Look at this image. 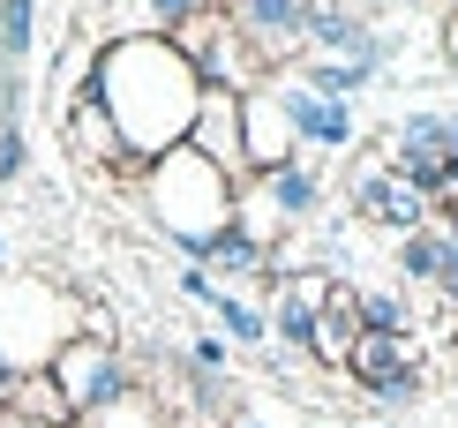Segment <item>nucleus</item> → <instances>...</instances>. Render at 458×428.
<instances>
[{"label":"nucleus","mask_w":458,"mask_h":428,"mask_svg":"<svg viewBox=\"0 0 458 428\" xmlns=\"http://www.w3.org/2000/svg\"><path fill=\"white\" fill-rule=\"evenodd\" d=\"M293 75H301L309 90H323V98H353V90H369V83H376V68H353V61H316V53H309V61H301Z\"/></svg>","instance_id":"23"},{"label":"nucleus","mask_w":458,"mask_h":428,"mask_svg":"<svg viewBox=\"0 0 458 428\" xmlns=\"http://www.w3.org/2000/svg\"><path fill=\"white\" fill-rule=\"evenodd\" d=\"M323 203H331V181H323L316 158H293L278 173H256V181H241L233 196V226L248 233L256 248H278L285 233H301L309 218H323Z\"/></svg>","instance_id":"4"},{"label":"nucleus","mask_w":458,"mask_h":428,"mask_svg":"<svg viewBox=\"0 0 458 428\" xmlns=\"http://www.w3.org/2000/svg\"><path fill=\"white\" fill-rule=\"evenodd\" d=\"M188 270H203V278L218 286V294H233V301H256V294H271V248H256L241 226H225L211 248H203Z\"/></svg>","instance_id":"14"},{"label":"nucleus","mask_w":458,"mask_h":428,"mask_svg":"<svg viewBox=\"0 0 458 428\" xmlns=\"http://www.w3.org/2000/svg\"><path fill=\"white\" fill-rule=\"evenodd\" d=\"M444 8H451V23H458V0H444Z\"/></svg>","instance_id":"32"},{"label":"nucleus","mask_w":458,"mask_h":428,"mask_svg":"<svg viewBox=\"0 0 458 428\" xmlns=\"http://www.w3.org/2000/svg\"><path fill=\"white\" fill-rule=\"evenodd\" d=\"M181 361H188V368H203V376H225V338H211V330H196Z\"/></svg>","instance_id":"27"},{"label":"nucleus","mask_w":458,"mask_h":428,"mask_svg":"<svg viewBox=\"0 0 458 428\" xmlns=\"http://www.w3.org/2000/svg\"><path fill=\"white\" fill-rule=\"evenodd\" d=\"M241 143H248V181H256V173H278V166H293V158H301L293 121H285V106H278V90H271V83H256V90L241 98Z\"/></svg>","instance_id":"15"},{"label":"nucleus","mask_w":458,"mask_h":428,"mask_svg":"<svg viewBox=\"0 0 458 428\" xmlns=\"http://www.w3.org/2000/svg\"><path fill=\"white\" fill-rule=\"evenodd\" d=\"M203 308H211V316L225 323V338H233V346H248V354H256V346L271 338V316H263V301H233V294H211Z\"/></svg>","instance_id":"22"},{"label":"nucleus","mask_w":458,"mask_h":428,"mask_svg":"<svg viewBox=\"0 0 458 428\" xmlns=\"http://www.w3.org/2000/svg\"><path fill=\"white\" fill-rule=\"evenodd\" d=\"M90 98L113 113L128 158L150 166V158H165V150L188 143V121H196L203 83L174 53V38H113V46H98Z\"/></svg>","instance_id":"1"},{"label":"nucleus","mask_w":458,"mask_h":428,"mask_svg":"<svg viewBox=\"0 0 458 428\" xmlns=\"http://www.w3.org/2000/svg\"><path fill=\"white\" fill-rule=\"evenodd\" d=\"M360 330H413V301L406 286H360Z\"/></svg>","instance_id":"24"},{"label":"nucleus","mask_w":458,"mask_h":428,"mask_svg":"<svg viewBox=\"0 0 458 428\" xmlns=\"http://www.w3.org/2000/svg\"><path fill=\"white\" fill-rule=\"evenodd\" d=\"M444 218H451V233H458V203H451V210H444Z\"/></svg>","instance_id":"31"},{"label":"nucleus","mask_w":458,"mask_h":428,"mask_svg":"<svg viewBox=\"0 0 458 428\" xmlns=\"http://www.w3.org/2000/svg\"><path fill=\"white\" fill-rule=\"evenodd\" d=\"M174 53L196 68L203 90H233V98H248L256 83H271V75H263V61L248 53V38L233 30V15H225V8L196 15V23H181V30H174Z\"/></svg>","instance_id":"5"},{"label":"nucleus","mask_w":458,"mask_h":428,"mask_svg":"<svg viewBox=\"0 0 458 428\" xmlns=\"http://www.w3.org/2000/svg\"><path fill=\"white\" fill-rule=\"evenodd\" d=\"M38 46V0H0V61H30Z\"/></svg>","instance_id":"25"},{"label":"nucleus","mask_w":458,"mask_h":428,"mask_svg":"<svg viewBox=\"0 0 458 428\" xmlns=\"http://www.w3.org/2000/svg\"><path fill=\"white\" fill-rule=\"evenodd\" d=\"M61 143H68L83 166H106V173H121L128 188H143V173H150V166H136V158L121 150V128H113V113H106L98 98H90V90H75V98L61 106Z\"/></svg>","instance_id":"11"},{"label":"nucleus","mask_w":458,"mask_h":428,"mask_svg":"<svg viewBox=\"0 0 458 428\" xmlns=\"http://www.w3.org/2000/svg\"><path fill=\"white\" fill-rule=\"evenodd\" d=\"M233 428H271V421H256V414H241V421H233Z\"/></svg>","instance_id":"30"},{"label":"nucleus","mask_w":458,"mask_h":428,"mask_svg":"<svg viewBox=\"0 0 458 428\" xmlns=\"http://www.w3.org/2000/svg\"><path fill=\"white\" fill-rule=\"evenodd\" d=\"M271 90H278L285 121H293V143H301V158H309V150H346L353 135H360L353 106H346V98H323V90H309L293 68H285V75H271Z\"/></svg>","instance_id":"10"},{"label":"nucleus","mask_w":458,"mask_h":428,"mask_svg":"<svg viewBox=\"0 0 458 428\" xmlns=\"http://www.w3.org/2000/svg\"><path fill=\"white\" fill-rule=\"evenodd\" d=\"M46 376L61 383L68 414H98V406H113V398L136 391V361H128L121 346H98V338H68L61 354H53Z\"/></svg>","instance_id":"9"},{"label":"nucleus","mask_w":458,"mask_h":428,"mask_svg":"<svg viewBox=\"0 0 458 428\" xmlns=\"http://www.w3.org/2000/svg\"><path fill=\"white\" fill-rule=\"evenodd\" d=\"M75 308L83 294L53 286L46 270H8L0 278V368H15V376L53 368V354L75 338Z\"/></svg>","instance_id":"3"},{"label":"nucleus","mask_w":458,"mask_h":428,"mask_svg":"<svg viewBox=\"0 0 458 428\" xmlns=\"http://www.w3.org/2000/svg\"><path fill=\"white\" fill-rule=\"evenodd\" d=\"M384 166L398 181H413L421 196H436V210H444V181L458 173V113H406L391 128Z\"/></svg>","instance_id":"7"},{"label":"nucleus","mask_w":458,"mask_h":428,"mask_svg":"<svg viewBox=\"0 0 458 428\" xmlns=\"http://www.w3.org/2000/svg\"><path fill=\"white\" fill-rule=\"evenodd\" d=\"M398 278L421 286V294H451L458 286V233H451V218H428L421 233L398 241Z\"/></svg>","instance_id":"16"},{"label":"nucleus","mask_w":458,"mask_h":428,"mask_svg":"<svg viewBox=\"0 0 458 428\" xmlns=\"http://www.w3.org/2000/svg\"><path fill=\"white\" fill-rule=\"evenodd\" d=\"M346 218L369 226V233L406 241V233H421L428 218H444V210H436V196H421L413 181H398L391 166H376V143H369V150H360V166H353V203H346Z\"/></svg>","instance_id":"6"},{"label":"nucleus","mask_w":458,"mask_h":428,"mask_svg":"<svg viewBox=\"0 0 458 428\" xmlns=\"http://www.w3.org/2000/svg\"><path fill=\"white\" fill-rule=\"evenodd\" d=\"M233 30L248 38V53L263 61V75H285L309 61V23H316V0H225Z\"/></svg>","instance_id":"8"},{"label":"nucleus","mask_w":458,"mask_h":428,"mask_svg":"<svg viewBox=\"0 0 458 428\" xmlns=\"http://www.w3.org/2000/svg\"><path fill=\"white\" fill-rule=\"evenodd\" d=\"M15 173H23V128H0V181H15Z\"/></svg>","instance_id":"28"},{"label":"nucleus","mask_w":458,"mask_h":428,"mask_svg":"<svg viewBox=\"0 0 458 428\" xmlns=\"http://www.w3.org/2000/svg\"><path fill=\"white\" fill-rule=\"evenodd\" d=\"M353 338H360V278H331L323 301H316V361L323 368H346Z\"/></svg>","instance_id":"19"},{"label":"nucleus","mask_w":458,"mask_h":428,"mask_svg":"<svg viewBox=\"0 0 458 428\" xmlns=\"http://www.w3.org/2000/svg\"><path fill=\"white\" fill-rule=\"evenodd\" d=\"M75 428H174V414H165L158 398L143 391H128V398H113V406H98V414H75Z\"/></svg>","instance_id":"21"},{"label":"nucleus","mask_w":458,"mask_h":428,"mask_svg":"<svg viewBox=\"0 0 458 428\" xmlns=\"http://www.w3.org/2000/svg\"><path fill=\"white\" fill-rule=\"evenodd\" d=\"M451 203H458V173H451V181H444V210H451Z\"/></svg>","instance_id":"29"},{"label":"nucleus","mask_w":458,"mask_h":428,"mask_svg":"<svg viewBox=\"0 0 458 428\" xmlns=\"http://www.w3.org/2000/svg\"><path fill=\"white\" fill-rule=\"evenodd\" d=\"M233 196H241V188L225 181L211 158H196L188 143L165 150V158H150V173H143V210L158 218V233L181 248L188 263L233 226Z\"/></svg>","instance_id":"2"},{"label":"nucleus","mask_w":458,"mask_h":428,"mask_svg":"<svg viewBox=\"0 0 458 428\" xmlns=\"http://www.w3.org/2000/svg\"><path fill=\"white\" fill-rule=\"evenodd\" d=\"M174 428H196V421H174Z\"/></svg>","instance_id":"33"},{"label":"nucleus","mask_w":458,"mask_h":428,"mask_svg":"<svg viewBox=\"0 0 458 428\" xmlns=\"http://www.w3.org/2000/svg\"><path fill=\"white\" fill-rule=\"evenodd\" d=\"M309 53L316 61H353V68H384L391 61V38H376V23L360 8H338V0H316V23H309Z\"/></svg>","instance_id":"13"},{"label":"nucleus","mask_w":458,"mask_h":428,"mask_svg":"<svg viewBox=\"0 0 458 428\" xmlns=\"http://www.w3.org/2000/svg\"><path fill=\"white\" fill-rule=\"evenodd\" d=\"M376 428H391V421H376Z\"/></svg>","instance_id":"34"},{"label":"nucleus","mask_w":458,"mask_h":428,"mask_svg":"<svg viewBox=\"0 0 458 428\" xmlns=\"http://www.w3.org/2000/svg\"><path fill=\"white\" fill-rule=\"evenodd\" d=\"M406 368H421V330H360L353 354H346V376L360 383V391L406 376Z\"/></svg>","instance_id":"17"},{"label":"nucleus","mask_w":458,"mask_h":428,"mask_svg":"<svg viewBox=\"0 0 458 428\" xmlns=\"http://www.w3.org/2000/svg\"><path fill=\"white\" fill-rule=\"evenodd\" d=\"M225 8V0H113L106 15V46L113 38H174L181 23H196V15Z\"/></svg>","instance_id":"18"},{"label":"nucleus","mask_w":458,"mask_h":428,"mask_svg":"<svg viewBox=\"0 0 458 428\" xmlns=\"http://www.w3.org/2000/svg\"><path fill=\"white\" fill-rule=\"evenodd\" d=\"M421 383H428V368H406V376H391V383H376V391H369V414H406V406L413 398H421Z\"/></svg>","instance_id":"26"},{"label":"nucleus","mask_w":458,"mask_h":428,"mask_svg":"<svg viewBox=\"0 0 458 428\" xmlns=\"http://www.w3.org/2000/svg\"><path fill=\"white\" fill-rule=\"evenodd\" d=\"M8 421H30V428H75L61 383L38 368V376H15V398H8Z\"/></svg>","instance_id":"20"},{"label":"nucleus","mask_w":458,"mask_h":428,"mask_svg":"<svg viewBox=\"0 0 458 428\" xmlns=\"http://www.w3.org/2000/svg\"><path fill=\"white\" fill-rule=\"evenodd\" d=\"M188 150H196V158H211L233 188L248 181V143H241V98H233V90H203V98H196Z\"/></svg>","instance_id":"12"}]
</instances>
